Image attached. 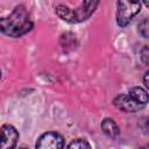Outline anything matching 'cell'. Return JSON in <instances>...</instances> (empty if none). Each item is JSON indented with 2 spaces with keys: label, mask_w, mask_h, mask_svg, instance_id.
<instances>
[{
  "label": "cell",
  "mask_w": 149,
  "mask_h": 149,
  "mask_svg": "<svg viewBox=\"0 0 149 149\" xmlns=\"http://www.w3.org/2000/svg\"><path fill=\"white\" fill-rule=\"evenodd\" d=\"M101 130L111 139H115L120 135V128L116 125V122L111 118H105L100 123Z\"/></svg>",
  "instance_id": "8992f818"
},
{
  "label": "cell",
  "mask_w": 149,
  "mask_h": 149,
  "mask_svg": "<svg viewBox=\"0 0 149 149\" xmlns=\"http://www.w3.org/2000/svg\"><path fill=\"white\" fill-rule=\"evenodd\" d=\"M100 0H83V3H81V7L84 8V12L86 13L87 17L90 19L93 13L95 12L98 5H99Z\"/></svg>",
  "instance_id": "9c48e42d"
},
{
  "label": "cell",
  "mask_w": 149,
  "mask_h": 149,
  "mask_svg": "<svg viewBox=\"0 0 149 149\" xmlns=\"http://www.w3.org/2000/svg\"><path fill=\"white\" fill-rule=\"evenodd\" d=\"M59 44L65 50H72L78 45L77 36L71 31L63 33L61 35V37H59Z\"/></svg>",
  "instance_id": "52a82bcc"
},
{
  "label": "cell",
  "mask_w": 149,
  "mask_h": 149,
  "mask_svg": "<svg viewBox=\"0 0 149 149\" xmlns=\"http://www.w3.org/2000/svg\"><path fill=\"white\" fill-rule=\"evenodd\" d=\"M19 139L20 134L13 125L5 123L0 127V149L15 148Z\"/></svg>",
  "instance_id": "277c9868"
},
{
  "label": "cell",
  "mask_w": 149,
  "mask_h": 149,
  "mask_svg": "<svg viewBox=\"0 0 149 149\" xmlns=\"http://www.w3.org/2000/svg\"><path fill=\"white\" fill-rule=\"evenodd\" d=\"M66 147L68 148H74V149H83V148H91V144L85 139H74Z\"/></svg>",
  "instance_id": "30bf717a"
},
{
  "label": "cell",
  "mask_w": 149,
  "mask_h": 149,
  "mask_svg": "<svg viewBox=\"0 0 149 149\" xmlns=\"http://www.w3.org/2000/svg\"><path fill=\"white\" fill-rule=\"evenodd\" d=\"M137 28H139V33L142 37L144 38H148L149 36V22H148V19L144 17L139 24H137Z\"/></svg>",
  "instance_id": "8fae6325"
},
{
  "label": "cell",
  "mask_w": 149,
  "mask_h": 149,
  "mask_svg": "<svg viewBox=\"0 0 149 149\" xmlns=\"http://www.w3.org/2000/svg\"><path fill=\"white\" fill-rule=\"evenodd\" d=\"M148 76H149V71H146L144 74H143V84L146 86V88L149 87V83H148Z\"/></svg>",
  "instance_id": "4fadbf2b"
},
{
  "label": "cell",
  "mask_w": 149,
  "mask_h": 149,
  "mask_svg": "<svg viewBox=\"0 0 149 149\" xmlns=\"http://www.w3.org/2000/svg\"><path fill=\"white\" fill-rule=\"evenodd\" d=\"M141 0H118L115 20L121 28L127 27L141 10Z\"/></svg>",
  "instance_id": "7a4b0ae2"
},
{
  "label": "cell",
  "mask_w": 149,
  "mask_h": 149,
  "mask_svg": "<svg viewBox=\"0 0 149 149\" xmlns=\"http://www.w3.org/2000/svg\"><path fill=\"white\" fill-rule=\"evenodd\" d=\"M0 79H1V70H0Z\"/></svg>",
  "instance_id": "9a60e30c"
},
{
  "label": "cell",
  "mask_w": 149,
  "mask_h": 149,
  "mask_svg": "<svg viewBox=\"0 0 149 149\" xmlns=\"http://www.w3.org/2000/svg\"><path fill=\"white\" fill-rule=\"evenodd\" d=\"M34 22L23 5L16 6L10 14L0 17V33L13 38L22 37L31 31Z\"/></svg>",
  "instance_id": "6da1fadb"
},
{
  "label": "cell",
  "mask_w": 149,
  "mask_h": 149,
  "mask_svg": "<svg viewBox=\"0 0 149 149\" xmlns=\"http://www.w3.org/2000/svg\"><path fill=\"white\" fill-rule=\"evenodd\" d=\"M128 94H129L132 98H134L135 100H137L139 102H141V104L147 105V102H148V93H147V91H146L144 88H142V87H140V86H134V87H132V88L128 91Z\"/></svg>",
  "instance_id": "ba28073f"
},
{
  "label": "cell",
  "mask_w": 149,
  "mask_h": 149,
  "mask_svg": "<svg viewBox=\"0 0 149 149\" xmlns=\"http://www.w3.org/2000/svg\"><path fill=\"white\" fill-rule=\"evenodd\" d=\"M64 146V137L57 132L43 133L35 143L36 149H62Z\"/></svg>",
  "instance_id": "3957f363"
},
{
  "label": "cell",
  "mask_w": 149,
  "mask_h": 149,
  "mask_svg": "<svg viewBox=\"0 0 149 149\" xmlns=\"http://www.w3.org/2000/svg\"><path fill=\"white\" fill-rule=\"evenodd\" d=\"M113 105L126 113H135L139 112L140 109H142L146 105L139 102L137 100H135L134 98H132L129 94H119L113 99Z\"/></svg>",
  "instance_id": "5b68a950"
},
{
  "label": "cell",
  "mask_w": 149,
  "mask_h": 149,
  "mask_svg": "<svg viewBox=\"0 0 149 149\" xmlns=\"http://www.w3.org/2000/svg\"><path fill=\"white\" fill-rule=\"evenodd\" d=\"M142 1H143V3H144V6H146V7H148V6H149V0H142Z\"/></svg>",
  "instance_id": "5bb4252c"
},
{
  "label": "cell",
  "mask_w": 149,
  "mask_h": 149,
  "mask_svg": "<svg viewBox=\"0 0 149 149\" xmlns=\"http://www.w3.org/2000/svg\"><path fill=\"white\" fill-rule=\"evenodd\" d=\"M140 54H141V59H142L143 64L144 65H148V63H149V50H148V45H143V48L140 51Z\"/></svg>",
  "instance_id": "7c38bea8"
}]
</instances>
